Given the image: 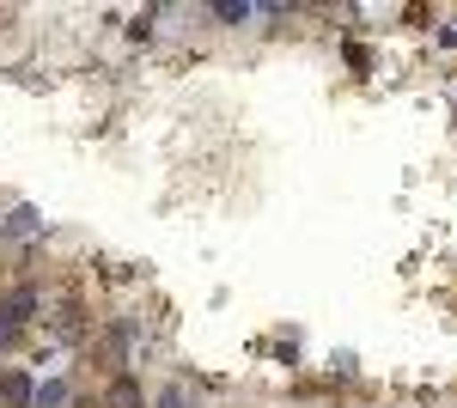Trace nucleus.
I'll use <instances>...</instances> for the list:
<instances>
[{"instance_id": "1", "label": "nucleus", "mask_w": 457, "mask_h": 408, "mask_svg": "<svg viewBox=\"0 0 457 408\" xmlns=\"http://www.w3.org/2000/svg\"><path fill=\"white\" fill-rule=\"evenodd\" d=\"M104 408H146L141 384H135L129 372H116V378H110V396H104Z\"/></svg>"}, {"instance_id": "2", "label": "nucleus", "mask_w": 457, "mask_h": 408, "mask_svg": "<svg viewBox=\"0 0 457 408\" xmlns=\"http://www.w3.org/2000/svg\"><path fill=\"white\" fill-rule=\"evenodd\" d=\"M31 396H37V384L25 372H6V378H0V403H6V408H31Z\"/></svg>"}, {"instance_id": "3", "label": "nucleus", "mask_w": 457, "mask_h": 408, "mask_svg": "<svg viewBox=\"0 0 457 408\" xmlns=\"http://www.w3.org/2000/svg\"><path fill=\"white\" fill-rule=\"evenodd\" d=\"M37 232H43V213H37V207H19V213L0 226V238H37Z\"/></svg>"}, {"instance_id": "4", "label": "nucleus", "mask_w": 457, "mask_h": 408, "mask_svg": "<svg viewBox=\"0 0 457 408\" xmlns=\"http://www.w3.org/2000/svg\"><path fill=\"white\" fill-rule=\"evenodd\" d=\"M0 305L12 311V317H19V323H31V317H37V305H43V299H37V287H12V293H6V299H0Z\"/></svg>"}, {"instance_id": "5", "label": "nucleus", "mask_w": 457, "mask_h": 408, "mask_svg": "<svg viewBox=\"0 0 457 408\" xmlns=\"http://www.w3.org/2000/svg\"><path fill=\"white\" fill-rule=\"evenodd\" d=\"M73 396H68V384H62V378H43V384H37V396H31V408H68Z\"/></svg>"}, {"instance_id": "6", "label": "nucleus", "mask_w": 457, "mask_h": 408, "mask_svg": "<svg viewBox=\"0 0 457 408\" xmlns=\"http://www.w3.org/2000/svg\"><path fill=\"white\" fill-rule=\"evenodd\" d=\"M12 341H19V317L0 305V347H12Z\"/></svg>"}, {"instance_id": "7", "label": "nucleus", "mask_w": 457, "mask_h": 408, "mask_svg": "<svg viewBox=\"0 0 457 408\" xmlns=\"http://www.w3.org/2000/svg\"><path fill=\"white\" fill-rule=\"evenodd\" d=\"M213 19H250L245 0H226V6H213Z\"/></svg>"}, {"instance_id": "8", "label": "nucleus", "mask_w": 457, "mask_h": 408, "mask_svg": "<svg viewBox=\"0 0 457 408\" xmlns=\"http://www.w3.org/2000/svg\"><path fill=\"white\" fill-rule=\"evenodd\" d=\"M159 408H189V396H183V390L171 384V390H159Z\"/></svg>"}, {"instance_id": "9", "label": "nucleus", "mask_w": 457, "mask_h": 408, "mask_svg": "<svg viewBox=\"0 0 457 408\" xmlns=\"http://www.w3.org/2000/svg\"><path fill=\"white\" fill-rule=\"evenodd\" d=\"M68 408H104V403H92V396H73V403Z\"/></svg>"}]
</instances>
